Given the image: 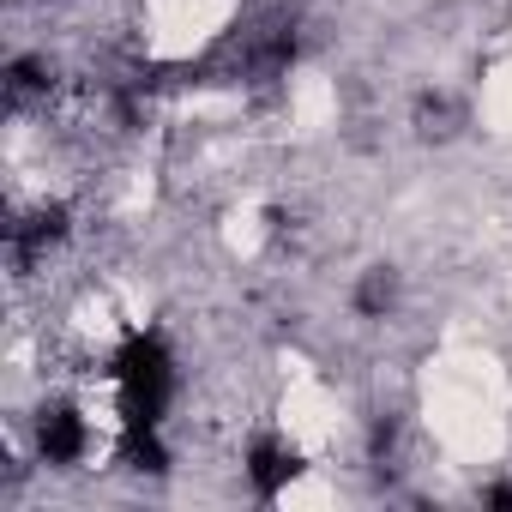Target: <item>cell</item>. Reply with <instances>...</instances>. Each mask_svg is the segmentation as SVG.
<instances>
[{
    "label": "cell",
    "instance_id": "1",
    "mask_svg": "<svg viewBox=\"0 0 512 512\" xmlns=\"http://www.w3.org/2000/svg\"><path fill=\"white\" fill-rule=\"evenodd\" d=\"M109 380L121 392V422H151L163 428V410L175 398V356L157 332H127L115 362H109Z\"/></svg>",
    "mask_w": 512,
    "mask_h": 512
},
{
    "label": "cell",
    "instance_id": "2",
    "mask_svg": "<svg viewBox=\"0 0 512 512\" xmlns=\"http://www.w3.org/2000/svg\"><path fill=\"white\" fill-rule=\"evenodd\" d=\"M31 440H37V458H43V464L67 470V464H79V458L91 452V422L79 416V404H61V398H55V404L37 410Z\"/></svg>",
    "mask_w": 512,
    "mask_h": 512
},
{
    "label": "cell",
    "instance_id": "3",
    "mask_svg": "<svg viewBox=\"0 0 512 512\" xmlns=\"http://www.w3.org/2000/svg\"><path fill=\"white\" fill-rule=\"evenodd\" d=\"M296 470H302V458L284 440H253L247 446V482H253V494H260V500H278L296 482Z\"/></svg>",
    "mask_w": 512,
    "mask_h": 512
},
{
    "label": "cell",
    "instance_id": "4",
    "mask_svg": "<svg viewBox=\"0 0 512 512\" xmlns=\"http://www.w3.org/2000/svg\"><path fill=\"white\" fill-rule=\"evenodd\" d=\"M49 85H55V73H49V61H43V55H19V61L7 67V103H13V109H25V103L49 97Z\"/></svg>",
    "mask_w": 512,
    "mask_h": 512
},
{
    "label": "cell",
    "instance_id": "5",
    "mask_svg": "<svg viewBox=\"0 0 512 512\" xmlns=\"http://www.w3.org/2000/svg\"><path fill=\"white\" fill-rule=\"evenodd\" d=\"M392 302H398V272H392V266H374V272L362 278V290H356V308H362L368 320H386Z\"/></svg>",
    "mask_w": 512,
    "mask_h": 512
},
{
    "label": "cell",
    "instance_id": "6",
    "mask_svg": "<svg viewBox=\"0 0 512 512\" xmlns=\"http://www.w3.org/2000/svg\"><path fill=\"white\" fill-rule=\"evenodd\" d=\"M416 133H422V139H452V133H458V109H452L446 97H422V103H416Z\"/></svg>",
    "mask_w": 512,
    "mask_h": 512
},
{
    "label": "cell",
    "instance_id": "7",
    "mask_svg": "<svg viewBox=\"0 0 512 512\" xmlns=\"http://www.w3.org/2000/svg\"><path fill=\"white\" fill-rule=\"evenodd\" d=\"M482 500H488V506H512V482H494V488H488Z\"/></svg>",
    "mask_w": 512,
    "mask_h": 512
}]
</instances>
